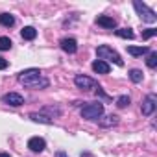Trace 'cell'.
Returning <instances> with one entry per match:
<instances>
[{
	"label": "cell",
	"instance_id": "obj_1",
	"mask_svg": "<svg viewBox=\"0 0 157 157\" xmlns=\"http://www.w3.org/2000/svg\"><path fill=\"white\" fill-rule=\"evenodd\" d=\"M19 82L22 85H26V87H32V89H44V87H48V80H44L37 68L22 70L19 74Z\"/></svg>",
	"mask_w": 157,
	"mask_h": 157
},
{
	"label": "cell",
	"instance_id": "obj_2",
	"mask_svg": "<svg viewBox=\"0 0 157 157\" xmlns=\"http://www.w3.org/2000/svg\"><path fill=\"white\" fill-rule=\"evenodd\" d=\"M96 54H98V57H100V61H113L115 65H118V67H122L124 65V61H122V57L118 56V52H115L111 46H107V44H102V46H98L96 48Z\"/></svg>",
	"mask_w": 157,
	"mask_h": 157
},
{
	"label": "cell",
	"instance_id": "obj_3",
	"mask_svg": "<svg viewBox=\"0 0 157 157\" xmlns=\"http://www.w3.org/2000/svg\"><path fill=\"white\" fill-rule=\"evenodd\" d=\"M102 115H104V104H100V102L87 104V105H83V109H82V117H83L85 120H96V118H100Z\"/></svg>",
	"mask_w": 157,
	"mask_h": 157
},
{
	"label": "cell",
	"instance_id": "obj_4",
	"mask_svg": "<svg viewBox=\"0 0 157 157\" xmlns=\"http://www.w3.org/2000/svg\"><path fill=\"white\" fill-rule=\"evenodd\" d=\"M133 8L137 10V13H139V17L144 21V22H150V24H153L155 21H157V15H155V11L153 10H150L144 2H139V0H135L133 2Z\"/></svg>",
	"mask_w": 157,
	"mask_h": 157
},
{
	"label": "cell",
	"instance_id": "obj_5",
	"mask_svg": "<svg viewBox=\"0 0 157 157\" xmlns=\"http://www.w3.org/2000/svg\"><path fill=\"white\" fill-rule=\"evenodd\" d=\"M74 83H76L78 89H82V91H89V89H96L98 87L96 80H93V78H89V76H83V74H78L74 78Z\"/></svg>",
	"mask_w": 157,
	"mask_h": 157
},
{
	"label": "cell",
	"instance_id": "obj_6",
	"mask_svg": "<svg viewBox=\"0 0 157 157\" xmlns=\"http://www.w3.org/2000/svg\"><path fill=\"white\" fill-rule=\"evenodd\" d=\"M155 107H157V96L155 94H148L146 98H144V102H142V115L144 117H150L153 111H155Z\"/></svg>",
	"mask_w": 157,
	"mask_h": 157
},
{
	"label": "cell",
	"instance_id": "obj_7",
	"mask_svg": "<svg viewBox=\"0 0 157 157\" xmlns=\"http://www.w3.org/2000/svg\"><path fill=\"white\" fill-rule=\"evenodd\" d=\"M2 102H4V104H8V105L19 107V105H22V104H24V98H22L19 93H8V94H4Z\"/></svg>",
	"mask_w": 157,
	"mask_h": 157
},
{
	"label": "cell",
	"instance_id": "obj_8",
	"mask_svg": "<svg viewBox=\"0 0 157 157\" xmlns=\"http://www.w3.org/2000/svg\"><path fill=\"white\" fill-rule=\"evenodd\" d=\"M61 48H63L67 54H76V50H78V41L72 39V37H65V39H61Z\"/></svg>",
	"mask_w": 157,
	"mask_h": 157
},
{
	"label": "cell",
	"instance_id": "obj_9",
	"mask_svg": "<svg viewBox=\"0 0 157 157\" xmlns=\"http://www.w3.org/2000/svg\"><path fill=\"white\" fill-rule=\"evenodd\" d=\"M28 148L32 150V151H43L44 148H46V142H44V139H41V137H32L30 140H28Z\"/></svg>",
	"mask_w": 157,
	"mask_h": 157
},
{
	"label": "cell",
	"instance_id": "obj_10",
	"mask_svg": "<svg viewBox=\"0 0 157 157\" xmlns=\"http://www.w3.org/2000/svg\"><path fill=\"white\" fill-rule=\"evenodd\" d=\"M96 24L102 26V28H107V30L117 28V21H115L113 17H107V15H100V17L96 19Z\"/></svg>",
	"mask_w": 157,
	"mask_h": 157
},
{
	"label": "cell",
	"instance_id": "obj_11",
	"mask_svg": "<svg viewBox=\"0 0 157 157\" xmlns=\"http://www.w3.org/2000/svg\"><path fill=\"white\" fill-rule=\"evenodd\" d=\"M93 70H94V72H98V74H109V65H107L105 61L96 59V61L93 63Z\"/></svg>",
	"mask_w": 157,
	"mask_h": 157
},
{
	"label": "cell",
	"instance_id": "obj_12",
	"mask_svg": "<svg viewBox=\"0 0 157 157\" xmlns=\"http://www.w3.org/2000/svg\"><path fill=\"white\" fill-rule=\"evenodd\" d=\"M102 128H111V126H115V124H118V117L117 115H107V117H104V118H100V122H98Z\"/></svg>",
	"mask_w": 157,
	"mask_h": 157
},
{
	"label": "cell",
	"instance_id": "obj_13",
	"mask_svg": "<svg viewBox=\"0 0 157 157\" xmlns=\"http://www.w3.org/2000/svg\"><path fill=\"white\" fill-rule=\"evenodd\" d=\"M148 52H151L148 46H128V54H131V56H135V57L144 56V54H148Z\"/></svg>",
	"mask_w": 157,
	"mask_h": 157
},
{
	"label": "cell",
	"instance_id": "obj_14",
	"mask_svg": "<svg viewBox=\"0 0 157 157\" xmlns=\"http://www.w3.org/2000/svg\"><path fill=\"white\" fill-rule=\"evenodd\" d=\"M0 24L6 28H11V26H15V17L11 13H0Z\"/></svg>",
	"mask_w": 157,
	"mask_h": 157
},
{
	"label": "cell",
	"instance_id": "obj_15",
	"mask_svg": "<svg viewBox=\"0 0 157 157\" xmlns=\"http://www.w3.org/2000/svg\"><path fill=\"white\" fill-rule=\"evenodd\" d=\"M21 35H22V39L32 41V39H35V37H37V30H35L33 26H26V28H22Z\"/></svg>",
	"mask_w": 157,
	"mask_h": 157
},
{
	"label": "cell",
	"instance_id": "obj_16",
	"mask_svg": "<svg viewBox=\"0 0 157 157\" xmlns=\"http://www.w3.org/2000/svg\"><path fill=\"white\" fill-rule=\"evenodd\" d=\"M30 118H32L33 122H41V124H52V118H50V117H46V115H41V113H32V115H30Z\"/></svg>",
	"mask_w": 157,
	"mask_h": 157
},
{
	"label": "cell",
	"instance_id": "obj_17",
	"mask_svg": "<svg viewBox=\"0 0 157 157\" xmlns=\"http://www.w3.org/2000/svg\"><path fill=\"white\" fill-rule=\"evenodd\" d=\"M142 70H139V68H131L129 70V80L133 82V83H140L142 82Z\"/></svg>",
	"mask_w": 157,
	"mask_h": 157
},
{
	"label": "cell",
	"instance_id": "obj_18",
	"mask_svg": "<svg viewBox=\"0 0 157 157\" xmlns=\"http://www.w3.org/2000/svg\"><path fill=\"white\" fill-rule=\"evenodd\" d=\"M115 33H117L118 37H122V39H133V37H135V33H133L129 28H118V30H115Z\"/></svg>",
	"mask_w": 157,
	"mask_h": 157
},
{
	"label": "cell",
	"instance_id": "obj_19",
	"mask_svg": "<svg viewBox=\"0 0 157 157\" xmlns=\"http://www.w3.org/2000/svg\"><path fill=\"white\" fill-rule=\"evenodd\" d=\"M146 65H148L150 68H155V67H157V52H148Z\"/></svg>",
	"mask_w": 157,
	"mask_h": 157
},
{
	"label": "cell",
	"instance_id": "obj_20",
	"mask_svg": "<svg viewBox=\"0 0 157 157\" xmlns=\"http://www.w3.org/2000/svg\"><path fill=\"white\" fill-rule=\"evenodd\" d=\"M129 102H131V100H129V96H126V94H124V96H118V98H117V107L124 109L126 105H129Z\"/></svg>",
	"mask_w": 157,
	"mask_h": 157
},
{
	"label": "cell",
	"instance_id": "obj_21",
	"mask_svg": "<svg viewBox=\"0 0 157 157\" xmlns=\"http://www.w3.org/2000/svg\"><path fill=\"white\" fill-rule=\"evenodd\" d=\"M11 39L10 37H0V50H10L11 48Z\"/></svg>",
	"mask_w": 157,
	"mask_h": 157
},
{
	"label": "cell",
	"instance_id": "obj_22",
	"mask_svg": "<svg viewBox=\"0 0 157 157\" xmlns=\"http://www.w3.org/2000/svg\"><path fill=\"white\" fill-rule=\"evenodd\" d=\"M153 35H157V30H153V28L142 32V39H150V37H153Z\"/></svg>",
	"mask_w": 157,
	"mask_h": 157
},
{
	"label": "cell",
	"instance_id": "obj_23",
	"mask_svg": "<svg viewBox=\"0 0 157 157\" xmlns=\"http://www.w3.org/2000/svg\"><path fill=\"white\" fill-rule=\"evenodd\" d=\"M4 68H8V61L4 57H0V70H4Z\"/></svg>",
	"mask_w": 157,
	"mask_h": 157
},
{
	"label": "cell",
	"instance_id": "obj_24",
	"mask_svg": "<svg viewBox=\"0 0 157 157\" xmlns=\"http://www.w3.org/2000/svg\"><path fill=\"white\" fill-rule=\"evenodd\" d=\"M0 157H11L10 153H0Z\"/></svg>",
	"mask_w": 157,
	"mask_h": 157
}]
</instances>
